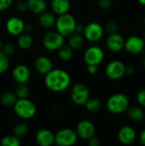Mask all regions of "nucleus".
I'll list each match as a JSON object with an SVG mask.
<instances>
[{
  "instance_id": "nucleus-3",
  "label": "nucleus",
  "mask_w": 145,
  "mask_h": 146,
  "mask_svg": "<svg viewBox=\"0 0 145 146\" xmlns=\"http://www.w3.org/2000/svg\"><path fill=\"white\" fill-rule=\"evenodd\" d=\"M15 115L24 120L32 118L37 111L36 105L27 98H18L13 105Z\"/></svg>"
},
{
  "instance_id": "nucleus-30",
  "label": "nucleus",
  "mask_w": 145,
  "mask_h": 146,
  "mask_svg": "<svg viewBox=\"0 0 145 146\" xmlns=\"http://www.w3.org/2000/svg\"><path fill=\"white\" fill-rule=\"evenodd\" d=\"M15 93L17 98H27L30 94V89L26 84H18Z\"/></svg>"
},
{
  "instance_id": "nucleus-35",
  "label": "nucleus",
  "mask_w": 145,
  "mask_h": 146,
  "mask_svg": "<svg viewBox=\"0 0 145 146\" xmlns=\"http://www.w3.org/2000/svg\"><path fill=\"white\" fill-rule=\"evenodd\" d=\"M113 0H97V5L102 9H108L111 7Z\"/></svg>"
},
{
  "instance_id": "nucleus-14",
  "label": "nucleus",
  "mask_w": 145,
  "mask_h": 146,
  "mask_svg": "<svg viewBox=\"0 0 145 146\" xmlns=\"http://www.w3.org/2000/svg\"><path fill=\"white\" fill-rule=\"evenodd\" d=\"M124 43L125 38L117 32L109 34L106 39V46L113 53H119L124 50Z\"/></svg>"
},
{
  "instance_id": "nucleus-50",
  "label": "nucleus",
  "mask_w": 145,
  "mask_h": 146,
  "mask_svg": "<svg viewBox=\"0 0 145 146\" xmlns=\"http://www.w3.org/2000/svg\"><path fill=\"white\" fill-rule=\"evenodd\" d=\"M144 123H145V115H144Z\"/></svg>"
},
{
  "instance_id": "nucleus-45",
  "label": "nucleus",
  "mask_w": 145,
  "mask_h": 146,
  "mask_svg": "<svg viewBox=\"0 0 145 146\" xmlns=\"http://www.w3.org/2000/svg\"><path fill=\"white\" fill-rule=\"evenodd\" d=\"M3 41H2V39L0 38V50H2V48H3Z\"/></svg>"
},
{
  "instance_id": "nucleus-51",
  "label": "nucleus",
  "mask_w": 145,
  "mask_h": 146,
  "mask_svg": "<svg viewBox=\"0 0 145 146\" xmlns=\"http://www.w3.org/2000/svg\"><path fill=\"white\" fill-rule=\"evenodd\" d=\"M45 1H48V0H45Z\"/></svg>"
},
{
  "instance_id": "nucleus-29",
  "label": "nucleus",
  "mask_w": 145,
  "mask_h": 146,
  "mask_svg": "<svg viewBox=\"0 0 145 146\" xmlns=\"http://www.w3.org/2000/svg\"><path fill=\"white\" fill-rule=\"evenodd\" d=\"M27 131H28V127L26 124L24 122H19L14 127L13 134L18 137L19 139H21V138H23L27 133Z\"/></svg>"
},
{
  "instance_id": "nucleus-20",
  "label": "nucleus",
  "mask_w": 145,
  "mask_h": 146,
  "mask_svg": "<svg viewBox=\"0 0 145 146\" xmlns=\"http://www.w3.org/2000/svg\"><path fill=\"white\" fill-rule=\"evenodd\" d=\"M50 7L54 14L60 15L68 12L70 9L69 0H51Z\"/></svg>"
},
{
  "instance_id": "nucleus-17",
  "label": "nucleus",
  "mask_w": 145,
  "mask_h": 146,
  "mask_svg": "<svg viewBox=\"0 0 145 146\" xmlns=\"http://www.w3.org/2000/svg\"><path fill=\"white\" fill-rule=\"evenodd\" d=\"M35 140L40 146H51L55 144V134L49 129H40L35 135Z\"/></svg>"
},
{
  "instance_id": "nucleus-8",
  "label": "nucleus",
  "mask_w": 145,
  "mask_h": 146,
  "mask_svg": "<svg viewBox=\"0 0 145 146\" xmlns=\"http://www.w3.org/2000/svg\"><path fill=\"white\" fill-rule=\"evenodd\" d=\"M82 34L86 40L94 43L99 41L103 37L104 29L100 23L91 21L85 26Z\"/></svg>"
},
{
  "instance_id": "nucleus-6",
  "label": "nucleus",
  "mask_w": 145,
  "mask_h": 146,
  "mask_svg": "<svg viewBox=\"0 0 145 146\" xmlns=\"http://www.w3.org/2000/svg\"><path fill=\"white\" fill-rule=\"evenodd\" d=\"M105 74L111 80H119L126 75V64L120 60H112L105 68Z\"/></svg>"
},
{
  "instance_id": "nucleus-42",
  "label": "nucleus",
  "mask_w": 145,
  "mask_h": 146,
  "mask_svg": "<svg viewBox=\"0 0 145 146\" xmlns=\"http://www.w3.org/2000/svg\"><path fill=\"white\" fill-rule=\"evenodd\" d=\"M84 27L85 26H83L82 24H76V27H75V29H74V33H80L82 34L83 33V31H84Z\"/></svg>"
},
{
  "instance_id": "nucleus-9",
  "label": "nucleus",
  "mask_w": 145,
  "mask_h": 146,
  "mask_svg": "<svg viewBox=\"0 0 145 146\" xmlns=\"http://www.w3.org/2000/svg\"><path fill=\"white\" fill-rule=\"evenodd\" d=\"M145 49V41L139 35H131L125 39L124 50L131 55L141 54Z\"/></svg>"
},
{
  "instance_id": "nucleus-1",
  "label": "nucleus",
  "mask_w": 145,
  "mask_h": 146,
  "mask_svg": "<svg viewBox=\"0 0 145 146\" xmlns=\"http://www.w3.org/2000/svg\"><path fill=\"white\" fill-rule=\"evenodd\" d=\"M71 83L69 74L61 68H52L45 74L44 85L51 92H62L67 90Z\"/></svg>"
},
{
  "instance_id": "nucleus-24",
  "label": "nucleus",
  "mask_w": 145,
  "mask_h": 146,
  "mask_svg": "<svg viewBox=\"0 0 145 146\" xmlns=\"http://www.w3.org/2000/svg\"><path fill=\"white\" fill-rule=\"evenodd\" d=\"M17 99L15 93L12 92H5L0 96V103L3 107H13Z\"/></svg>"
},
{
  "instance_id": "nucleus-25",
  "label": "nucleus",
  "mask_w": 145,
  "mask_h": 146,
  "mask_svg": "<svg viewBox=\"0 0 145 146\" xmlns=\"http://www.w3.org/2000/svg\"><path fill=\"white\" fill-rule=\"evenodd\" d=\"M32 42H33L32 38L27 33H22L21 34H20L18 36V38H17V44L22 50L30 49L31 46L32 45Z\"/></svg>"
},
{
  "instance_id": "nucleus-19",
  "label": "nucleus",
  "mask_w": 145,
  "mask_h": 146,
  "mask_svg": "<svg viewBox=\"0 0 145 146\" xmlns=\"http://www.w3.org/2000/svg\"><path fill=\"white\" fill-rule=\"evenodd\" d=\"M126 112L129 119L133 122H141L144 120V110L139 105L129 106Z\"/></svg>"
},
{
  "instance_id": "nucleus-36",
  "label": "nucleus",
  "mask_w": 145,
  "mask_h": 146,
  "mask_svg": "<svg viewBox=\"0 0 145 146\" xmlns=\"http://www.w3.org/2000/svg\"><path fill=\"white\" fill-rule=\"evenodd\" d=\"M13 0H0V11H4L8 9L11 4Z\"/></svg>"
},
{
  "instance_id": "nucleus-10",
  "label": "nucleus",
  "mask_w": 145,
  "mask_h": 146,
  "mask_svg": "<svg viewBox=\"0 0 145 146\" xmlns=\"http://www.w3.org/2000/svg\"><path fill=\"white\" fill-rule=\"evenodd\" d=\"M64 44V37L57 31L48 32L43 38L44 47L50 51L58 50Z\"/></svg>"
},
{
  "instance_id": "nucleus-43",
  "label": "nucleus",
  "mask_w": 145,
  "mask_h": 146,
  "mask_svg": "<svg viewBox=\"0 0 145 146\" xmlns=\"http://www.w3.org/2000/svg\"><path fill=\"white\" fill-rule=\"evenodd\" d=\"M32 30V25H30V24H28V25H25V31H26V32L30 33Z\"/></svg>"
},
{
  "instance_id": "nucleus-22",
  "label": "nucleus",
  "mask_w": 145,
  "mask_h": 146,
  "mask_svg": "<svg viewBox=\"0 0 145 146\" xmlns=\"http://www.w3.org/2000/svg\"><path fill=\"white\" fill-rule=\"evenodd\" d=\"M85 43V38L82 34L77 33H73L68 36V45L71 47L73 50H80Z\"/></svg>"
},
{
  "instance_id": "nucleus-11",
  "label": "nucleus",
  "mask_w": 145,
  "mask_h": 146,
  "mask_svg": "<svg viewBox=\"0 0 145 146\" xmlns=\"http://www.w3.org/2000/svg\"><path fill=\"white\" fill-rule=\"evenodd\" d=\"M104 59V51L98 45L88 47L84 53V61L87 65H99Z\"/></svg>"
},
{
  "instance_id": "nucleus-44",
  "label": "nucleus",
  "mask_w": 145,
  "mask_h": 146,
  "mask_svg": "<svg viewBox=\"0 0 145 146\" xmlns=\"http://www.w3.org/2000/svg\"><path fill=\"white\" fill-rule=\"evenodd\" d=\"M138 3L143 5V6H145V0H138Z\"/></svg>"
},
{
  "instance_id": "nucleus-18",
  "label": "nucleus",
  "mask_w": 145,
  "mask_h": 146,
  "mask_svg": "<svg viewBox=\"0 0 145 146\" xmlns=\"http://www.w3.org/2000/svg\"><path fill=\"white\" fill-rule=\"evenodd\" d=\"M34 68L38 74L45 75L53 68V63L48 56H40L35 60Z\"/></svg>"
},
{
  "instance_id": "nucleus-16",
  "label": "nucleus",
  "mask_w": 145,
  "mask_h": 146,
  "mask_svg": "<svg viewBox=\"0 0 145 146\" xmlns=\"http://www.w3.org/2000/svg\"><path fill=\"white\" fill-rule=\"evenodd\" d=\"M11 76L17 84H26L30 80L31 72L26 65L18 64L13 68Z\"/></svg>"
},
{
  "instance_id": "nucleus-46",
  "label": "nucleus",
  "mask_w": 145,
  "mask_h": 146,
  "mask_svg": "<svg viewBox=\"0 0 145 146\" xmlns=\"http://www.w3.org/2000/svg\"><path fill=\"white\" fill-rule=\"evenodd\" d=\"M142 63H143V67L145 68V56L144 57V59H143V62Z\"/></svg>"
},
{
  "instance_id": "nucleus-41",
  "label": "nucleus",
  "mask_w": 145,
  "mask_h": 146,
  "mask_svg": "<svg viewBox=\"0 0 145 146\" xmlns=\"http://www.w3.org/2000/svg\"><path fill=\"white\" fill-rule=\"evenodd\" d=\"M138 140L141 143V145L145 146V128L140 132V133L138 135Z\"/></svg>"
},
{
  "instance_id": "nucleus-32",
  "label": "nucleus",
  "mask_w": 145,
  "mask_h": 146,
  "mask_svg": "<svg viewBox=\"0 0 145 146\" xmlns=\"http://www.w3.org/2000/svg\"><path fill=\"white\" fill-rule=\"evenodd\" d=\"M104 33H107L108 34L116 33L118 30V25L115 21H108L103 26Z\"/></svg>"
},
{
  "instance_id": "nucleus-23",
  "label": "nucleus",
  "mask_w": 145,
  "mask_h": 146,
  "mask_svg": "<svg viewBox=\"0 0 145 146\" xmlns=\"http://www.w3.org/2000/svg\"><path fill=\"white\" fill-rule=\"evenodd\" d=\"M56 20V15L54 13L46 12V11L41 13L38 17L39 24L44 28H50L53 26H55Z\"/></svg>"
},
{
  "instance_id": "nucleus-27",
  "label": "nucleus",
  "mask_w": 145,
  "mask_h": 146,
  "mask_svg": "<svg viewBox=\"0 0 145 146\" xmlns=\"http://www.w3.org/2000/svg\"><path fill=\"white\" fill-rule=\"evenodd\" d=\"M57 51H58V56L62 61L67 62L73 57V50L69 45L63 44L62 47L58 49Z\"/></svg>"
},
{
  "instance_id": "nucleus-2",
  "label": "nucleus",
  "mask_w": 145,
  "mask_h": 146,
  "mask_svg": "<svg viewBox=\"0 0 145 146\" xmlns=\"http://www.w3.org/2000/svg\"><path fill=\"white\" fill-rule=\"evenodd\" d=\"M129 106L130 101L128 97L121 92L111 95L106 102L108 111L113 115H121L125 113Z\"/></svg>"
},
{
  "instance_id": "nucleus-40",
  "label": "nucleus",
  "mask_w": 145,
  "mask_h": 146,
  "mask_svg": "<svg viewBox=\"0 0 145 146\" xmlns=\"http://www.w3.org/2000/svg\"><path fill=\"white\" fill-rule=\"evenodd\" d=\"M86 70L87 72L90 74H96L97 72H98V66L97 65H87V68H86Z\"/></svg>"
},
{
  "instance_id": "nucleus-49",
  "label": "nucleus",
  "mask_w": 145,
  "mask_h": 146,
  "mask_svg": "<svg viewBox=\"0 0 145 146\" xmlns=\"http://www.w3.org/2000/svg\"><path fill=\"white\" fill-rule=\"evenodd\" d=\"M17 1H19V2H20V1H25V0H17Z\"/></svg>"
},
{
  "instance_id": "nucleus-37",
  "label": "nucleus",
  "mask_w": 145,
  "mask_h": 146,
  "mask_svg": "<svg viewBox=\"0 0 145 146\" xmlns=\"http://www.w3.org/2000/svg\"><path fill=\"white\" fill-rule=\"evenodd\" d=\"M16 10L19 13H23L25 11L27 10V5H26V2L25 1H20L17 5H16Z\"/></svg>"
},
{
  "instance_id": "nucleus-38",
  "label": "nucleus",
  "mask_w": 145,
  "mask_h": 146,
  "mask_svg": "<svg viewBox=\"0 0 145 146\" xmlns=\"http://www.w3.org/2000/svg\"><path fill=\"white\" fill-rule=\"evenodd\" d=\"M88 145L89 146H99L100 145V140L97 137H96L95 135L91 137L88 140Z\"/></svg>"
},
{
  "instance_id": "nucleus-15",
  "label": "nucleus",
  "mask_w": 145,
  "mask_h": 146,
  "mask_svg": "<svg viewBox=\"0 0 145 146\" xmlns=\"http://www.w3.org/2000/svg\"><path fill=\"white\" fill-rule=\"evenodd\" d=\"M25 22L19 17H10L5 24L6 31L12 36H19L25 32Z\"/></svg>"
},
{
  "instance_id": "nucleus-48",
  "label": "nucleus",
  "mask_w": 145,
  "mask_h": 146,
  "mask_svg": "<svg viewBox=\"0 0 145 146\" xmlns=\"http://www.w3.org/2000/svg\"><path fill=\"white\" fill-rule=\"evenodd\" d=\"M144 27H145V15H144Z\"/></svg>"
},
{
  "instance_id": "nucleus-47",
  "label": "nucleus",
  "mask_w": 145,
  "mask_h": 146,
  "mask_svg": "<svg viewBox=\"0 0 145 146\" xmlns=\"http://www.w3.org/2000/svg\"><path fill=\"white\" fill-rule=\"evenodd\" d=\"M143 38L144 39V41H145V31L144 32V34H143Z\"/></svg>"
},
{
  "instance_id": "nucleus-5",
  "label": "nucleus",
  "mask_w": 145,
  "mask_h": 146,
  "mask_svg": "<svg viewBox=\"0 0 145 146\" xmlns=\"http://www.w3.org/2000/svg\"><path fill=\"white\" fill-rule=\"evenodd\" d=\"M70 97L74 104L78 106H84L90 98V91L85 84L77 83L72 86Z\"/></svg>"
},
{
  "instance_id": "nucleus-34",
  "label": "nucleus",
  "mask_w": 145,
  "mask_h": 146,
  "mask_svg": "<svg viewBox=\"0 0 145 146\" xmlns=\"http://www.w3.org/2000/svg\"><path fill=\"white\" fill-rule=\"evenodd\" d=\"M2 51L8 56H12L15 53V46L11 43H6L5 44H3Z\"/></svg>"
},
{
  "instance_id": "nucleus-39",
  "label": "nucleus",
  "mask_w": 145,
  "mask_h": 146,
  "mask_svg": "<svg viewBox=\"0 0 145 146\" xmlns=\"http://www.w3.org/2000/svg\"><path fill=\"white\" fill-rule=\"evenodd\" d=\"M136 73V68L133 65H126V75L132 76Z\"/></svg>"
},
{
  "instance_id": "nucleus-31",
  "label": "nucleus",
  "mask_w": 145,
  "mask_h": 146,
  "mask_svg": "<svg viewBox=\"0 0 145 146\" xmlns=\"http://www.w3.org/2000/svg\"><path fill=\"white\" fill-rule=\"evenodd\" d=\"M9 66V61L8 56H6L2 50H0V74H3L7 71Z\"/></svg>"
},
{
  "instance_id": "nucleus-7",
  "label": "nucleus",
  "mask_w": 145,
  "mask_h": 146,
  "mask_svg": "<svg viewBox=\"0 0 145 146\" xmlns=\"http://www.w3.org/2000/svg\"><path fill=\"white\" fill-rule=\"evenodd\" d=\"M76 131L72 128H62L55 135V144L59 146H72L78 140Z\"/></svg>"
},
{
  "instance_id": "nucleus-4",
  "label": "nucleus",
  "mask_w": 145,
  "mask_h": 146,
  "mask_svg": "<svg viewBox=\"0 0 145 146\" xmlns=\"http://www.w3.org/2000/svg\"><path fill=\"white\" fill-rule=\"evenodd\" d=\"M76 20L75 18L68 13L60 15L56 20V31L62 35L63 37H68L70 34L74 33V29L76 27Z\"/></svg>"
},
{
  "instance_id": "nucleus-28",
  "label": "nucleus",
  "mask_w": 145,
  "mask_h": 146,
  "mask_svg": "<svg viewBox=\"0 0 145 146\" xmlns=\"http://www.w3.org/2000/svg\"><path fill=\"white\" fill-rule=\"evenodd\" d=\"M0 145L2 146H19L21 145L20 139L15 135H7L1 139Z\"/></svg>"
},
{
  "instance_id": "nucleus-21",
  "label": "nucleus",
  "mask_w": 145,
  "mask_h": 146,
  "mask_svg": "<svg viewBox=\"0 0 145 146\" xmlns=\"http://www.w3.org/2000/svg\"><path fill=\"white\" fill-rule=\"evenodd\" d=\"M26 2L27 9L33 14L40 15L46 10L47 4L45 0H27Z\"/></svg>"
},
{
  "instance_id": "nucleus-33",
  "label": "nucleus",
  "mask_w": 145,
  "mask_h": 146,
  "mask_svg": "<svg viewBox=\"0 0 145 146\" xmlns=\"http://www.w3.org/2000/svg\"><path fill=\"white\" fill-rule=\"evenodd\" d=\"M136 100L139 106L145 109V89H141L136 95Z\"/></svg>"
},
{
  "instance_id": "nucleus-13",
  "label": "nucleus",
  "mask_w": 145,
  "mask_h": 146,
  "mask_svg": "<svg viewBox=\"0 0 145 146\" xmlns=\"http://www.w3.org/2000/svg\"><path fill=\"white\" fill-rule=\"evenodd\" d=\"M76 133L78 137L84 140H88L91 137L95 135V125L89 120H81L76 126Z\"/></svg>"
},
{
  "instance_id": "nucleus-26",
  "label": "nucleus",
  "mask_w": 145,
  "mask_h": 146,
  "mask_svg": "<svg viewBox=\"0 0 145 146\" xmlns=\"http://www.w3.org/2000/svg\"><path fill=\"white\" fill-rule=\"evenodd\" d=\"M86 109L91 113H97L101 110L102 109V102L97 98H89L86 103L84 105Z\"/></svg>"
},
{
  "instance_id": "nucleus-12",
  "label": "nucleus",
  "mask_w": 145,
  "mask_h": 146,
  "mask_svg": "<svg viewBox=\"0 0 145 146\" xmlns=\"http://www.w3.org/2000/svg\"><path fill=\"white\" fill-rule=\"evenodd\" d=\"M138 138V133L135 128L129 125L121 127L117 133V139L123 145H132Z\"/></svg>"
}]
</instances>
